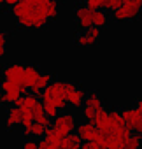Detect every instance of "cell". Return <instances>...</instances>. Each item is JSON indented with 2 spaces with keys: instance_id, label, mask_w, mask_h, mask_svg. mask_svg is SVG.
Listing matches in <instances>:
<instances>
[{
  "instance_id": "obj_27",
  "label": "cell",
  "mask_w": 142,
  "mask_h": 149,
  "mask_svg": "<svg viewBox=\"0 0 142 149\" xmlns=\"http://www.w3.org/2000/svg\"><path fill=\"white\" fill-rule=\"evenodd\" d=\"M21 149H39V142H35L33 139H26L23 142V147Z\"/></svg>"
},
{
  "instance_id": "obj_4",
  "label": "cell",
  "mask_w": 142,
  "mask_h": 149,
  "mask_svg": "<svg viewBox=\"0 0 142 149\" xmlns=\"http://www.w3.org/2000/svg\"><path fill=\"white\" fill-rule=\"evenodd\" d=\"M142 13V2L140 0H125V4L112 13L114 19L118 21H132L137 19Z\"/></svg>"
},
{
  "instance_id": "obj_25",
  "label": "cell",
  "mask_w": 142,
  "mask_h": 149,
  "mask_svg": "<svg viewBox=\"0 0 142 149\" xmlns=\"http://www.w3.org/2000/svg\"><path fill=\"white\" fill-rule=\"evenodd\" d=\"M7 51V32L0 30V58H2Z\"/></svg>"
},
{
  "instance_id": "obj_35",
  "label": "cell",
  "mask_w": 142,
  "mask_h": 149,
  "mask_svg": "<svg viewBox=\"0 0 142 149\" xmlns=\"http://www.w3.org/2000/svg\"><path fill=\"white\" fill-rule=\"evenodd\" d=\"M140 2H142V0H140Z\"/></svg>"
},
{
  "instance_id": "obj_32",
  "label": "cell",
  "mask_w": 142,
  "mask_h": 149,
  "mask_svg": "<svg viewBox=\"0 0 142 149\" xmlns=\"http://www.w3.org/2000/svg\"><path fill=\"white\" fill-rule=\"evenodd\" d=\"M0 105H4V95H2V91H0Z\"/></svg>"
},
{
  "instance_id": "obj_12",
  "label": "cell",
  "mask_w": 142,
  "mask_h": 149,
  "mask_svg": "<svg viewBox=\"0 0 142 149\" xmlns=\"http://www.w3.org/2000/svg\"><path fill=\"white\" fill-rule=\"evenodd\" d=\"M76 19L79 28L88 30L90 26H93V11H90L86 6H77L76 7Z\"/></svg>"
},
{
  "instance_id": "obj_1",
  "label": "cell",
  "mask_w": 142,
  "mask_h": 149,
  "mask_svg": "<svg viewBox=\"0 0 142 149\" xmlns=\"http://www.w3.org/2000/svg\"><path fill=\"white\" fill-rule=\"evenodd\" d=\"M16 25L21 28L40 30L58 14V2L53 0H18L11 7Z\"/></svg>"
},
{
  "instance_id": "obj_28",
  "label": "cell",
  "mask_w": 142,
  "mask_h": 149,
  "mask_svg": "<svg viewBox=\"0 0 142 149\" xmlns=\"http://www.w3.org/2000/svg\"><path fill=\"white\" fill-rule=\"evenodd\" d=\"M39 149H58V146H54V144L47 142L46 139H42V140L39 142Z\"/></svg>"
},
{
  "instance_id": "obj_5",
  "label": "cell",
  "mask_w": 142,
  "mask_h": 149,
  "mask_svg": "<svg viewBox=\"0 0 142 149\" xmlns=\"http://www.w3.org/2000/svg\"><path fill=\"white\" fill-rule=\"evenodd\" d=\"M76 126H77V123H76L74 114H70V112H60L53 119V126L51 128L63 139V137H67L70 133H74V128Z\"/></svg>"
},
{
  "instance_id": "obj_24",
  "label": "cell",
  "mask_w": 142,
  "mask_h": 149,
  "mask_svg": "<svg viewBox=\"0 0 142 149\" xmlns=\"http://www.w3.org/2000/svg\"><path fill=\"white\" fill-rule=\"evenodd\" d=\"M125 4V0H105V4H104V9H109V11H118L121 6Z\"/></svg>"
},
{
  "instance_id": "obj_23",
  "label": "cell",
  "mask_w": 142,
  "mask_h": 149,
  "mask_svg": "<svg viewBox=\"0 0 142 149\" xmlns=\"http://www.w3.org/2000/svg\"><path fill=\"white\" fill-rule=\"evenodd\" d=\"M104 4H105V0H84V6L90 11H100L104 9Z\"/></svg>"
},
{
  "instance_id": "obj_11",
  "label": "cell",
  "mask_w": 142,
  "mask_h": 149,
  "mask_svg": "<svg viewBox=\"0 0 142 149\" xmlns=\"http://www.w3.org/2000/svg\"><path fill=\"white\" fill-rule=\"evenodd\" d=\"M23 68H25V65H19V63H11V65L4 67V70H2V79L11 81V83L23 84Z\"/></svg>"
},
{
  "instance_id": "obj_2",
  "label": "cell",
  "mask_w": 142,
  "mask_h": 149,
  "mask_svg": "<svg viewBox=\"0 0 142 149\" xmlns=\"http://www.w3.org/2000/svg\"><path fill=\"white\" fill-rule=\"evenodd\" d=\"M40 102L44 105V112L46 116L51 119H54L60 112H63V109L67 107V100H65V81H58L53 79V83L40 93Z\"/></svg>"
},
{
  "instance_id": "obj_8",
  "label": "cell",
  "mask_w": 142,
  "mask_h": 149,
  "mask_svg": "<svg viewBox=\"0 0 142 149\" xmlns=\"http://www.w3.org/2000/svg\"><path fill=\"white\" fill-rule=\"evenodd\" d=\"M76 130H77V137H79L81 140H84V142H100V144H105V140H107V137H105L93 123L84 121V123L77 125ZM105 147H107V146H105Z\"/></svg>"
},
{
  "instance_id": "obj_26",
  "label": "cell",
  "mask_w": 142,
  "mask_h": 149,
  "mask_svg": "<svg viewBox=\"0 0 142 149\" xmlns=\"http://www.w3.org/2000/svg\"><path fill=\"white\" fill-rule=\"evenodd\" d=\"M81 149H107V147L105 144H100V142H84Z\"/></svg>"
},
{
  "instance_id": "obj_21",
  "label": "cell",
  "mask_w": 142,
  "mask_h": 149,
  "mask_svg": "<svg viewBox=\"0 0 142 149\" xmlns=\"http://www.w3.org/2000/svg\"><path fill=\"white\" fill-rule=\"evenodd\" d=\"M125 149H142V137L137 133H130L125 142Z\"/></svg>"
},
{
  "instance_id": "obj_10",
  "label": "cell",
  "mask_w": 142,
  "mask_h": 149,
  "mask_svg": "<svg viewBox=\"0 0 142 149\" xmlns=\"http://www.w3.org/2000/svg\"><path fill=\"white\" fill-rule=\"evenodd\" d=\"M121 118L126 125V128L130 132H135L137 135L142 137V116L139 114V111L135 107H126L121 111Z\"/></svg>"
},
{
  "instance_id": "obj_16",
  "label": "cell",
  "mask_w": 142,
  "mask_h": 149,
  "mask_svg": "<svg viewBox=\"0 0 142 149\" xmlns=\"http://www.w3.org/2000/svg\"><path fill=\"white\" fill-rule=\"evenodd\" d=\"M81 142L83 140L77 137V133H70V135H67V137L61 139L58 149H81V146H83Z\"/></svg>"
},
{
  "instance_id": "obj_14",
  "label": "cell",
  "mask_w": 142,
  "mask_h": 149,
  "mask_svg": "<svg viewBox=\"0 0 142 149\" xmlns=\"http://www.w3.org/2000/svg\"><path fill=\"white\" fill-rule=\"evenodd\" d=\"M51 83H53V74H51V72H40L37 83L32 86V95H35V97L40 95Z\"/></svg>"
},
{
  "instance_id": "obj_15",
  "label": "cell",
  "mask_w": 142,
  "mask_h": 149,
  "mask_svg": "<svg viewBox=\"0 0 142 149\" xmlns=\"http://www.w3.org/2000/svg\"><path fill=\"white\" fill-rule=\"evenodd\" d=\"M46 126L44 125H39V123H32V125H28V126H25L23 128V133H25V137H28V139H42L44 135H46Z\"/></svg>"
},
{
  "instance_id": "obj_3",
  "label": "cell",
  "mask_w": 142,
  "mask_h": 149,
  "mask_svg": "<svg viewBox=\"0 0 142 149\" xmlns=\"http://www.w3.org/2000/svg\"><path fill=\"white\" fill-rule=\"evenodd\" d=\"M16 107L21 111V125L23 128L32 125V123H39V125H44L46 128L49 126V118L46 116L44 112V105L42 102L35 97V95H23L18 102H16Z\"/></svg>"
},
{
  "instance_id": "obj_29",
  "label": "cell",
  "mask_w": 142,
  "mask_h": 149,
  "mask_svg": "<svg viewBox=\"0 0 142 149\" xmlns=\"http://www.w3.org/2000/svg\"><path fill=\"white\" fill-rule=\"evenodd\" d=\"M88 32H90L93 37H97V39L102 35V30H100V28H97V26H90V28H88Z\"/></svg>"
},
{
  "instance_id": "obj_20",
  "label": "cell",
  "mask_w": 142,
  "mask_h": 149,
  "mask_svg": "<svg viewBox=\"0 0 142 149\" xmlns=\"http://www.w3.org/2000/svg\"><path fill=\"white\" fill-rule=\"evenodd\" d=\"M107 23H109V14L104 9L93 11V26H97V28L102 30L104 26H107Z\"/></svg>"
},
{
  "instance_id": "obj_22",
  "label": "cell",
  "mask_w": 142,
  "mask_h": 149,
  "mask_svg": "<svg viewBox=\"0 0 142 149\" xmlns=\"http://www.w3.org/2000/svg\"><path fill=\"white\" fill-rule=\"evenodd\" d=\"M44 139L47 140V142H51V144H54V146H60V142H61V137L53 130V128H47L46 130V135H44Z\"/></svg>"
},
{
  "instance_id": "obj_19",
  "label": "cell",
  "mask_w": 142,
  "mask_h": 149,
  "mask_svg": "<svg viewBox=\"0 0 142 149\" xmlns=\"http://www.w3.org/2000/svg\"><path fill=\"white\" fill-rule=\"evenodd\" d=\"M97 40H98V39H97V37H93L88 30L79 32V33H77V37H76V42H77L79 46H84V47H86V46H95V44H97Z\"/></svg>"
},
{
  "instance_id": "obj_6",
  "label": "cell",
  "mask_w": 142,
  "mask_h": 149,
  "mask_svg": "<svg viewBox=\"0 0 142 149\" xmlns=\"http://www.w3.org/2000/svg\"><path fill=\"white\" fill-rule=\"evenodd\" d=\"M104 109V100L102 97L97 93V91H90L86 93V98H84V104H83V118L88 121V123H93L97 112Z\"/></svg>"
},
{
  "instance_id": "obj_30",
  "label": "cell",
  "mask_w": 142,
  "mask_h": 149,
  "mask_svg": "<svg viewBox=\"0 0 142 149\" xmlns=\"http://www.w3.org/2000/svg\"><path fill=\"white\" fill-rule=\"evenodd\" d=\"M133 107H135V109L139 111V114L142 116V98H139V100L135 102V105H133Z\"/></svg>"
},
{
  "instance_id": "obj_34",
  "label": "cell",
  "mask_w": 142,
  "mask_h": 149,
  "mask_svg": "<svg viewBox=\"0 0 142 149\" xmlns=\"http://www.w3.org/2000/svg\"><path fill=\"white\" fill-rule=\"evenodd\" d=\"M53 2H58V0H53Z\"/></svg>"
},
{
  "instance_id": "obj_7",
  "label": "cell",
  "mask_w": 142,
  "mask_h": 149,
  "mask_svg": "<svg viewBox=\"0 0 142 149\" xmlns=\"http://www.w3.org/2000/svg\"><path fill=\"white\" fill-rule=\"evenodd\" d=\"M0 91H2V95H4V104L16 105V102L25 95L26 88L23 84H18V83H11V81L2 79V81H0Z\"/></svg>"
},
{
  "instance_id": "obj_18",
  "label": "cell",
  "mask_w": 142,
  "mask_h": 149,
  "mask_svg": "<svg viewBox=\"0 0 142 149\" xmlns=\"http://www.w3.org/2000/svg\"><path fill=\"white\" fill-rule=\"evenodd\" d=\"M128 135H111L105 140L107 149H125V142H126Z\"/></svg>"
},
{
  "instance_id": "obj_33",
  "label": "cell",
  "mask_w": 142,
  "mask_h": 149,
  "mask_svg": "<svg viewBox=\"0 0 142 149\" xmlns=\"http://www.w3.org/2000/svg\"><path fill=\"white\" fill-rule=\"evenodd\" d=\"M2 6H4V0H0V9H2Z\"/></svg>"
},
{
  "instance_id": "obj_13",
  "label": "cell",
  "mask_w": 142,
  "mask_h": 149,
  "mask_svg": "<svg viewBox=\"0 0 142 149\" xmlns=\"http://www.w3.org/2000/svg\"><path fill=\"white\" fill-rule=\"evenodd\" d=\"M39 76H40V70L35 67V65H25V68H23V86L28 90H32V86L37 83V79H39Z\"/></svg>"
},
{
  "instance_id": "obj_31",
  "label": "cell",
  "mask_w": 142,
  "mask_h": 149,
  "mask_svg": "<svg viewBox=\"0 0 142 149\" xmlns=\"http://www.w3.org/2000/svg\"><path fill=\"white\" fill-rule=\"evenodd\" d=\"M4 4H6V6H9V7H13L14 4H18V0H4Z\"/></svg>"
},
{
  "instance_id": "obj_17",
  "label": "cell",
  "mask_w": 142,
  "mask_h": 149,
  "mask_svg": "<svg viewBox=\"0 0 142 149\" xmlns=\"http://www.w3.org/2000/svg\"><path fill=\"white\" fill-rule=\"evenodd\" d=\"M21 119H23V116H21V111L16 107V105H13L9 111H7V118H6V126L7 128H14V126H18V125H21Z\"/></svg>"
},
{
  "instance_id": "obj_9",
  "label": "cell",
  "mask_w": 142,
  "mask_h": 149,
  "mask_svg": "<svg viewBox=\"0 0 142 149\" xmlns=\"http://www.w3.org/2000/svg\"><path fill=\"white\" fill-rule=\"evenodd\" d=\"M84 98H86V91L81 86L65 81V100H67V105L74 107V109L76 107H83Z\"/></svg>"
}]
</instances>
